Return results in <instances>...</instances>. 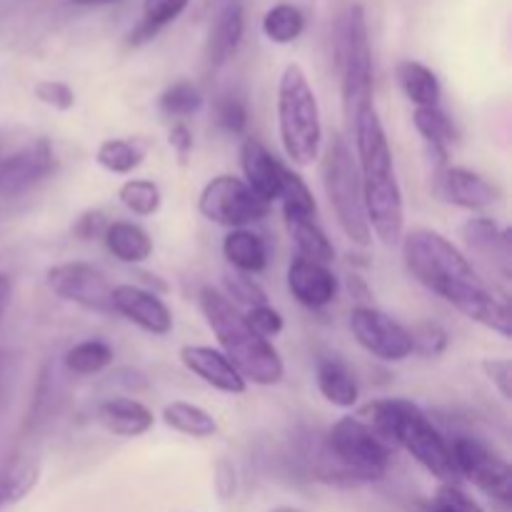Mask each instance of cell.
Returning a JSON list of instances; mask_svg holds the SVG:
<instances>
[{
    "mask_svg": "<svg viewBox=\"0 0 512 512\" xmlns=\"http://www.w3.org/2000/svg\"><path fill=\"white\" fill-rule=\"evenodd\" d=\"M438 193L455 208L480 213L500 200V190L483 178L480 173L468 168H443L438 175Z\"/></svg>",
    "mask_w": 512,
    "mask_h": 512,
    "instance_id": "e0dca14e",
    "label": "cell"
},
{
    "mask_svg": "<svg viewBox=\"0 0 512 512\" xmlns=\"http://www.w3.org/2000/svg\"><path fill=\"white\" fill-rule=\"evenodd\" d=\"M103 243L108 253L125 265H140L153 255V238L128 220L110 223L103 233Z\"/></svg>",
    "mask_w": 512,
    "mask_h": 512,
    "instance_id": "d4e9b609",
    "label": "cell"
},
{
    "mask_svg": "<svg viewBox=\"0 0 512 512\" xmlns=\"http://www.w3.org/2000/svg\"><path fill=\"white\" fill-rule=\"evenodd\" d=\"M118 200L125 210L140 218H150L163 205V193H160L158 183L148 178H130L120 185Z\"/></svg>",
    "mask_w": 512,
    "mask_h": 512,
    "instance_id": "e575fe53",
    "label": "cell"
},
{
    "mask_svg": "<svg viewBox=\"0 0 512 512\" xmlns=\"http://www.w3.org/2000/svg\"><path fill=\"white\" fill-rule=\"evenodd\" d=\"M288 290L303 308L320 310L335 303L340 283L328 265L298 255L288 265Z\"/></svg>",
    "mask_w": 512,
    "mask_h": 512,
    "instance_id": "9a60e30c",
    "label": "cell"
},
{
    "mask_svg": "<svg viewBox=\"0 0 512 512\" xmlns=\"http://www.w3.org/2000/svg\"><path fill=\"white\" fill-rule=\"evenodd\" d=\"M315 383H318L320 395L335 408L350 410L358 405V380L338 355H320L315 363Z\"/></svg>",
    "mask_w": 512,
    "mask_h": 512,
    "instance_id": "7402d4cb",
    "label": "cell"
},
{
    "mask_svg": "<svg viewBox=\"0 0 512 512\" xmlns=\"http://www.w3.org/2000/svg\"><path fill=\"white\" fill-rule=\"evenodd\" d=\"M338 68H340V93H343V113L348 128L365 110L375 108V73H373V48H370L368 15L360 3H350L340 23L338 38Z\"/></svg>",
    "mask_w": 512,
    "mask_h": 512,
    "instance_id": "52a82bcc",
    "label": "cell"
},
{
    "mask_svg": "<svg viewBox=\"0 0 512 512\" xmlns=\"http://www.w3.org/2000/svg\"><path fill=\"white\" fill-rule=\"evenodd\" d=\"M113 358V345L105 343V340L90 338L83 340V343H75L73 348L65 353L63 363L73 375H98L113 363Z\"/></svg>",
    "mask_w": 512,
    "mask_h": 512,
    "instance_id": "d6a6232c",
    "label": "cell"
},
{
    "mask_svg": "<svg viewBox=\"0 0 512 512\" xmlns=\"http://www.w3.org/2000/svg\"><path fill=\"white\" fill-rule=\"evenodd\" d=\"M100 428L118 438H140L155 423V415L148 405L135 398H108L95 410Z\"/></svg>",
    "mask_w": 512,
    "mask_h": 512,
    "instance_id": "44dd1931",
    "label": "cell"
},
{
    "mask_svg": "<svg viewBox=\"0 0 512 512\" xmlns=\"http://www.w3.org/2000/svg\"><path fill=\"white\" fill-rule=\"evenodd\" d=\"M245 320H248L250 328L260 335V338H275V335L283 333L285 328V320L280 315V310H275L273 305H255V308L245 310Z\"/></svg>",
    "mask_w": 512,
    "mask_h": 512,
    "instance_id": "60d3db41",
    "label": "cell"
},
{
    "mask_svg": "<svg viewBox=\"0 0 512 512\" xmlns=\"http://www.w3.org/2000/svg\"><path fill=\"white\" fill-rule=\"evenodd\" d=\"M350 333L365 353L383 363H403L413 355L408 328L375 305H355L350 313Z\"/></svg>",
    "mask_w": 512,
    "mask_h": 512,
    "instance_id": "7c38bea8",
    "label": "cell"
},
{
    "mask_svg": "<svg viewBox=\"0 0 512 512\" xmlns=\"http://www.w3.org/2000/svg\"><path fill=\"white\" fill-rule=\"evenodd\" d=\"M270 512H305V510L290 508V505H283V508H275V510H270Z\"/></svg>",
    "mask_w": 512,
    "mask_h": 512,
    "instance_id": "816d5d0a",
    "label": "cell"
},
{
    "mask_svg": "<svg viewBox=\"0 0 512 512\" xmlns=\"http://www.w3.org/2000/svg\"><path fill=\"white\" fill-rule=\"evenodd\" d=\"M413 123L420 138L425 140L430 160H435L440 170L448 168V148L458 138V130H455L450 115L440 105H435V108H415Z\"/></svg>",
    "mask_w": 512,
    "mask_h": 512,
    "instance_id": "603a6c76",
    "label": "cell"
},
{
    "mask_svg": "<svg viewBox=\"0 0 512 512\" xmlns=\"http://www.w3.org/2000/svg\"><path fill=\"white\" fill-rule=\"evenodd\" d=\"M275 110H278L280 145L290 163L298 168L313 165L323 150V118H320L318 95L298 63L283 68Z\"/></svg>",
    "mask_w": 512,
    "mask_h": 512,
    "instance_id": "8992f818",
    "label": "cell"
},
{
    "mask_svg": "<svg viewBox=\"0 0 512 512\" xmlns=\"http://www.w3.org/2000/svg\"><path fill=\"white\" fill-rule=\"evenodd\" d=\"M248 105H245L243 98L238 95L228 93V95H220L215 100V123L220 125V130L230 135H245L248 130Z\"/></svg>",
    "mask_w": 512,
    "mask_h": 512,
    "instance_id": "74e56055",
    "label": "cell"
},
{
    "mask_svg": "<svg viewBox=\"0 0 512 512\" xmlns=\"http://www.w3.org/2000/svg\"><path fill=\"white\" fill-rule=\"evenodd\" d=\"M460 233H463V240L470 250H475L480 258L490 260L503 273L505 280L510 278L512 233L508 228H500L493 218H470L468 223H463Z\"/></svg>",
    "mask_w": 512,
    "mask_h": 512,
    "instance_id": "ffe728a7",
    "label": "cell"
},
{
    "mask_svg": "<svg viewBox=\"0 0 512 512\" xmlns=\"http://www.w3.org/2000/svg\"><path fill=\"white\" fill-rule=\"evenodd\" d=\"M58 160L48 138H38L20 148L18 153L0 160V198H15L28 193L38 183L55 173Z\"/></svg>",
    "mask_w": 512,
    "mask_h": 512,
    "instance_id": "4fadbf2b",
    "label": "cell"
},
{
    "mask_svg": "<svg viewBox=\"0 0 512 512\" xmlns=\"http://www.w3.org/2000/svg\"><path fill=\"white\" fill-rule=\"evenodd\" d=\"M393 448L365 423L345 415L328 430L323 448L310 460L318 480L335 485H358L383 480L390 468Z\"/></svg>",
    "mask_w": 512,
    "mask_h": 512,
    "instance_id": "277c9868",
    "label": "cell"
},
{
    "mask_svg": "<svg viewBox=\"0 0 512 512\" xmlns=\"http://www.w3.org/2000/svg\"><path fill=\"white\" fill-rule=\"evenodd\" d=\"M108 218H105L103 210L93 208V210H85L75 218L73 223V235L78 240H93V238H103L105 228H108Z\"/></svg>",
    "mask_w": 512,
    "mask_h": 512,
    "instance_id": "ee69618b",
    "label": "cell"
},
{
    "mask_svg": "<svg viewBox=\"0 0 512 512\" xmlns=\"http://www.w3.org/2000/svg\"><path fill=\"white\" fill-rule=\"evenodd\" d=\"M0 508H3V498H0Z\"/></svg>",
    "mask_w": 512,
    "mask_h": 512,
    "instance_id": "f5cc1de1",
    "label": "cell"
},
{
    "mask_svg": "<svg viewBox=\"0 0 512 512\" xmlns=\"http://www.w3.org/2000/svg\"><path fill=\"white\" fill-rule=\"evenodd\" d=\"M10 295H13V283H10L8 275L0 273V320H3L5 310L10 305Z\"/></svg>",
    "mask_w": 512,
    "mask_h": 512,
    "instance_id": "c3c4849f",
    "label": "cell"
},
{
    "mask_svg": "<svg viewBox=\"0 0 512 512\" xmlns=\"http://www.w3.org/2000/svg\"><path fill=\"white\" fill-rule=\"evenodd\" d=\"M8 353L0 350V403L5 400V388H8Z\"/></svg>",
    "mask_w": 512,
    "mask_h": 512,
    "instance_id": "681fc988",
    "label": "cell"
},
{
    "mask_svg": "<svg viewBox=\"0 0 512 512\" xmlns=\"http://www.w3.org/2000/svg\"><path fill=\"white\" fill-rule=\"evenodd\" d=\"M198 210L210 223L235 230L248 228V225L268 218L270 203L258 198L243 178H235V175H215L200 190Z\"/></svg>",
    "mask_w": 512,
    "mask_h": 512,
    "instance_id": "9c48e42d",
    "label": "cell"
},
{
    "mask_svg": "<svg viewBox=\"0 0 512 512\" xmlns=\"http://www.w3.org/2000/svg\"><path fill=\"white\" fill-rule=\"evenodd\" d=\"M245 35V8L240 0H228L223 8L215 13L208 30V43H205V63L208 70H220L235 53Z\"/></svg>",
    "mask_w": 512,
    "mask_h": 512,
    "instance_id": "ac0fdd59",
    "label": "cell"
},
{
    "mask_svg": "<svg viewBox=\"0 0 512 512\" xmlns=\"http://www.w3.org/2000/svg\"><path fill=\"white\" fill-rule=\"evenodd\" d=\"M95 160L103 170L115 175H128L143 163V153L135 148L130 140L123 138H108L98 145V153H95Z\"/></svg>",
    "mask_w": 512,
    "mask_h": 512,
    "instance_id": "d590c367",
    "label": "cell"
},
{
    "mask_svg": "<svg viewBox=\"0 0 512 512\" xmlns=\"http://www.w3.org/2000/svg\"><path fill=\"white\" fill-rule=\"evenodd\" d=\"M240 168H243L245 183L258 198H263L270 205H273V200H278L285 165L253 135H248L240 145Z\"/></svg>",
    "mask_w": 512,
    "mask_h": 512,
    "instance_id": "d6986e66",
    "label": "cell"
},
{
    "mask_svg": "<svg viewBox=\"0 0 512 512\" xmlns=\"http://www.w3.org/2000/svg\"><path fill=\"white\" fill-rule=\"evenodd\" d=\"M213 475H215L213 478L215 493H218V498L223 500V503H228V500L235 495V490H238V473H235V465L230 463V460L220 458L218 463H215Z\"/></svg>",
    "mask_w": 512,
    "mask_h": 512,
    "instance_id": "f6af8a7d",
    "label": "cell"
},
{
    "mask_svg": "<svg viewBox=\"0 0 512 512\" xmlns=\"http://www.w3.org/2000/svg\"><path fill=\"white\" fill-rule=\"evenodd\" d=\"M163 423L170 430L180 435H188V438H213L218 433V423H215L213 415L205 408L195 403H185V400H173L163 408Z\"/></svg>",
    "mask_w": 512,
    "mask_h": 512,
    "instance_id": "83f0119b",
    "label": "cell"
},
{
    "mask_svg": "<svg viewBox=\"0 0 512 512\" xmlns=\"http://www.w3.org/2000/svg\"><path fill=\"white\" fill-rule=\"evenodd\" d=\"M483 373L485 378L493 383V388L498 390L500 398L505 403L512 400V363L508 358H488L483 363Z\"/></svg>",
    "mask_w": 512,
    "mask_h": 512,
    "instance_id": "7bdbcfd3",
    "label": "cell"
},
{
    "mask_svg": "<svg viewBox=\"0 0 512 512\" xmlns=\"http://www.w3.org/2000/svg\"><path fill=\"white\" fill-rule=\"evenodd\" d=\"M45 283L50 293L58 295L65 303H75L93 313L113 315V288L105 273L95 265L83 260H70V263L50 265L45 270Z\"/></svg>",
    "mask_w": 512,
    "mask_h": 512,
    "instance_id": "8fae6325",
    "label": "cell"
},
{
    "mask_svg": "<svg viewBox=\"0 0 512 512\" xmlns=\"http://www.w3.org/2000/svg\"><path fill=\"white\" fill-rule=\"evenodd\" d=\"M40 480V463L30 455H15L0 473V498L5 503H20Z\"/></svg>",
    "mask_w": 512,
    "mask_h": 512,
    "instance_id": "f546056e",
    "label": "cell"
},
{
    "mask_svg": "<svg viewBox=\"0 0 512 512\" xmlns=\"http://www.w3.org/2000/svg\"><path fill=\"white\" fill-rule=\"evenodd\" d=\"M403 260L408 273L423 288L453 305L458 313L500 338L512 335V318L508 300L500 298L473 268L463 250L430 228L410 230L403 235Z\"/></svg>",
    "mask_w": 512,
    "mask_h": 512,
    "instance_id": "6da1fadb",
    "label": "cell"
},
{
    "mask_svg": "<svg viewBox=\"0 0 512 512\" xmlns=\"http://www.w3.org/2000/svg\"><path fill=\"white\" fill-rule=\"evenodd\" d=\"M180 363L195 378H200L205 385H210V388L220 390L225 395H243L248 390V383L230 365V360L220 350L208 348V345H183L180 348Z\"/></svg>",
    "mask_w": 512,
    "mask_h": 512,
    "instance_id": "2e32d148",
    "label": "cell"
},
{
    "mask_svg": "<svg viewBox=\"0 0 512 512\" xmlns=\"http://www.w3.org/2000/svg\"><path fill=\"white\" fill-rule=\"evenodd\" d=\"M453 453L455 470L460 478L470 480L475 488L483 490L488 498L510 505L512 500V470L503 455L495 453L488 443L470 435H458L448 440Z\"/></svg>",
    "mask_w": 512,
    "mask_h": 512,
    "instance_id": "30bf717a",
    "label": "cell"
},
{
    "mask_svg": "<svg viewBox=\"0 0 512 512\" xmlns=\"http://www.w3.org/2000/svg\"><path fill=\"white\" fill-rule=\"evenodd\" d=\"M290 240L298 248L300 258L330 265L335 260V245L325 235V230L315 223V218H285Z\"/></svg>",
    "mask_w": 512,
    "mask_h": 512,
    "instance_id": "4316f807",
    "label": "cell"
},
{
    "mask_svg": "<svg viewBox=\"0 0 512 512\" xmlns=\"http://www.w3.org/2000/svg\"><path fill=\"white\" fill-rule=\"evenodd\" d=\"M363 413L368 415L365 423L390 448H403L443 483H455L460 478L453 463V453H450V443L435 428L433 420L423 413V408L405 398H385L370 403Z\"/></svg>",
    "mask_w": 512,
    "mask_h": 512,
    "instance_id": "5b68a950",
    "label": "cell"
},
{
    "mask_svg": "<svg viewBox=\"0 0 512 512\" xmlns=\"http://www.w3.org/2000/svg\"><path fill=\"white\" fill-rule=\"evenodd\" d=\"M168 143H170V148L175 150V153L180 155V158H188L190 155V150H193V145H195V140H193V130L188 128V125L185 123H173V128H170V133H168Z\"/></svg>",
    "mask_w": 512,
    "mask_h": 512,
    "instance_id": "bcb514c9",
    "label": "cell"
},
{
    "mask_svg": "<svg viewBox=\"0 0 512 512\" xmlns=\"http://www.w3.org/2000/svg\"><path fill=\"white\" fill-rule=\"evenodd\" d=\"M278 200L283 205V218H315L318 213L313 190L305 183L303 175L293 168H283Z\"/></svg>",
    "mask_w": 512,
    "mask_h": 512,
    "instance_id": "4dcf8cb0",
    "label": "cell"
},
{
    "mask_svg": "<svg viewBox=\"0 0 512 512\" xmlns=\"http://www.w3.org/2000/svg\"><path fill=\"white\" fill-rule=\"evenodd\" d=\"M305 13L293 3H275L263 15V33L270 43L288 45L303 35Z\"/></svg>",
    "mask_w": 512,
    "mask_h": 512,
    "instance_id": "1f68e13d",
    "label": "cell"
},
{
    "mask_svg": "<svg viewBox=\"0 0 512 512\" xmlns=\"http://www.w3.org/2000/svg\"><path fill=\"white\" fill-rule=\"evenodd\" d=\"M223 288H225L223 295L235 305V308L250 310L255 308V305L268 303V295H265V290L260 288V283L253 278V275L230 270V273H225L223 278Z\"/></svg>",
    "mask_w": 512,
    "mask_h": 512,
    "instance_id": "8d00e7d4",
    "label": "cell"
},
{
    "mask_svg": "<svg viewBox=\"0 0 512 512\" xmlns=\"http://www.w3.org/2000/svg\"><path fill=\"white\" fill-rule=\"evenodd\" d=\"M323 185L345 238L353 240L360 248L370 245L373 233H370L368 215H365L358 160L353 158V150L348 148L345 138H340V135H333V140L325 148Z\"/></svg>",
    "mask_w": 512,
    "mask_h": 512,
    "instance_id": "ba28073f",
    "label": "cell"
},
{
    "mask_svg": "<svg viewBox=\"0 0 512 512\" xmlns=\"http://www.w3.org/2000/svg\"><path fill=\"white\" fill-rule=\"evenodd\" d=\"M113 310L150 335L163 338V335L173 333V313L165 305V300L150 290L140 288V285H115Z\"/></svg>",
    "mask_w": 512,
    "mask_h": 512,
    "instance_id": "5bb4252c",
    "label": "cell"
},
{
    "mask_svg": "<svg viewBox=\"0 0 512 512\" xmlns=\"http://www.w3.org/2000/svg\"><path fill=\"white\" fill-rule=\"evenodd\" d=\"M200 310L205 323L220 343V353L230 360L245 383L278 385L285 378V363L270 340L260 338L245 320L243 310L235 308L220 290L205 285L200 290Z\"/></svg>",
    "mask_w": 512,
    "mask_h": 512,
    "instance_id": "3957f363",
    "label": "cell"
},
{
    "mask_svg": "<svg viewBox=\"0 0 512 512\" xmlns=\"http://www.w3.org/2000/svg\"><path fill=\"white\" fill-rule=\"evenodd\" d=\"M395 78H398L400 90L405 98L415 105V108H435L440 105V80L433 70L420 60H400L395 68Z\"/></svg>",
    "mask_w": 512,
    "mask_h": 512,
    "instance_id": "484cf974",
    "label": "cell"
},
{
    "mask_svg": "<svg viewBox=\"0 0 512 512\" xmlns=\"http://www.w3.org/2000/svg\"><path fill=\"white\" fill-rule=\"evenodd\" d=\"M223 255L235 273L258 275L268 268V245L258 233L248 228L230 230L223 238Z\"/></svg>",
    "mask_w": 512,
    "mask_h": 512,
    "instance_id": "cb8c5ba5",
    "label": "cell"
},
{
    "mask_svg": "<svg viewBox=\"0 0 512 512\" xmlns=\"http://www.w3.org/2000/svg\"><path fill=\"white\" fill-rule=\"evenodd\" d=\"M423 512H483V508L478 505V500L470 498L455 483H443Z\"/></svg>",
    "mask_w": 512,
    "mask_h": 512,
    "instance_id": "ab89813d",
    "label": "cell"
},
{
    "mask_svg": "<svg viewBox=\"0 0 512 512\" xmlns=\"http://www.w3.org/2000/svg\"><path fill=\"white\" fill-rule=\"evenodd\" d=\"M138 278H140V283H143V285H140V288L150 290V293H155V295L168 293V285H165L163 280L158 278V275H153V273H143V270H140Z\"/></svg>",
    "mask_w": 512,
    "mask_h": 512,
    "instance_id": "7dc6e473",
    "label": "cell"
},
{
    "mask_svg": "<svg viewBox=\"0 0 512 512\" xmlns=\"http://www.w3.org/2000/svg\"><path fill=\"white\" fill-rule=\"evenodd\" d=\"M33 93L40 103L53 110H60V113H65V110H70L75 105L73 88L68 83H63V80H40V83H35Z\"/></svg>",
    "mask_w": 512,
    "mask_h": 512,
    "instance_id": "b9f144b4",
    "label": "cell"
},
{
    "mask_svg": "<svg viewBox=\"0 0 512 512\" xmlns=\"http://www.w3.org/2000/svg\"><path fill=\"white\" fill-rule=\"evenodd\" d=\"M408 333L410 343H413V353L423 355V358H440L450 345L448 330L438 323H418Z\"/></svg>",
    "mask_w": 512,
    "mask_h": 512,
    "instance_id": "f35d334b",
    "label": "cell"
},
{
    "mask_svg": "<svg viewBox=\"0 0 512 512\" xmlns=\"http://www.w3.org/2000/svg\"><path fill=\"white\" fill-rule=\"evenodd\" d=\"M75 5H83V8H95V5H110L120 3V0H73Z\"/></svg>",
    "mask_w": 512,
    "mask_h": 512,
    "instance_id": "f907efd6",
    "label": "cell"
},
{
    "mask_svg": "<svg viewBox=\"0 0 512 512\" xmlns=\"http://www.w3.org/2000/svg\"><path fill=\"white\" fill-rule=\"evenodd\" d=\"M358 150V170L363 183V203L370 233L383 245H398L405 235L403 188L395 173L390 140L378 110L370 108L350 128Z\"/></svg>",
    "mask_w": 512,
    "mask_h": 512,
    "instance_id": "7a4b0ae2",
    "label": "cell"
},
{
    "mask_svg": "<svg viewBox=\"0 0 512 512\" xmlns=\"http://www.w3.org/2000/svg\"><path fill=\"white\" fill-rule=\"evenodd\" d=\"M190 0H143V15H140L138 25L130 30L128 43L130 45H143L153 40L165 25L178 20L185 13Z\"/></svg>",
    "mask_w": 512,
    "mask_h": 512,
    "instance_id": "f1b7e54d",
    "label": "cell"
},
{
    "mask_svg": "<svg viewBox=\"0 0 512 512\" xmlns=\"http://www.w3.org/2000/svg\"><path fill=\"white\" fill-rule=\"evenodd\" d=\"M158 108L160 113L173 118L175 123H178V120L183 123L185 118H190V115H195L203 108V93H200L198 85L190 83V80H175V83H170L168 88L160 93Z\"/></svg>",
    "mask_w": 512,
    "mask_h": 512,
    "instance_id": "836d02e7",
    "label": "cell"
}]
</instances>
